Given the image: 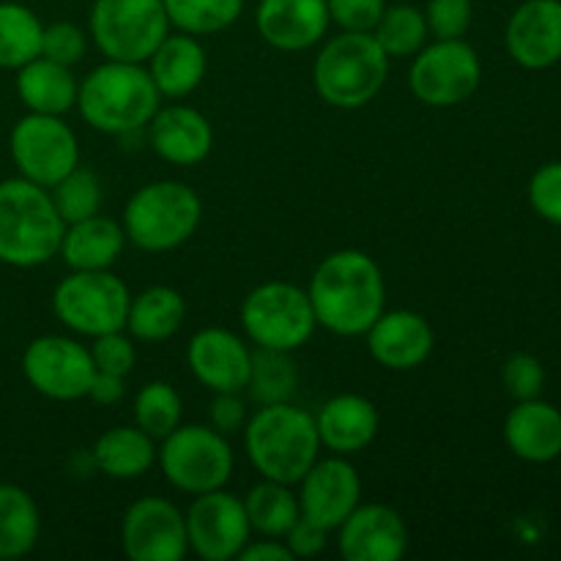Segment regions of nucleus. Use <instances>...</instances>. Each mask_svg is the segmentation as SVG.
I'll use <instances>...</instances> for the list:
<instances>
[{"label": "nucleus", "instance_id": "39448f33", "mask_svg": "<svg viewBox=\"0 0 561 561\" xmlns=\"http://www.w3.org/2000/svg\"><path fill=\"white\" fill-rule=\"evenodd\" d=\"M389 55L373 33L343 31L329 38L312 64L316 93L337 110H359L383 91Z\"/></svg>", "mask_w": 561, "mask_h": 561}, {"label": "nucleus", "instance_id": "9d476101", "mask_svg": "<svg viewBox=\"0 0 561 561\" xmlns=\"http://www.w3.org/2000/svg\"><path fill=\"white\" fill-rule=\"evenodd\" d=\"M131 294L110 268L99 272H71L53 290V312L66 329L82 337L126 329Z\"/></svg>", "mask_w": 561, "mask_h": 561}, {"label": "nucleus", "instance_id": "e433bc0d", "mask_svg": "<svg viewBox=\"0 0 561 561\" xmlns=\"http://www.w3.org/2000/svg\"><path fill=\"white\" fill-rule=\"evenodd\" d=\"M49 195H53L55 208L64 217V222H80V219L93 217V214L102 211L104 190L102 179L93 173L91 168H82L77 164L71 173H66L64 179L55 186H49Z\"/></svg>", "mask_w": 561, "mask_h": 561}, {"label": "nucleus", "instance_id": "9b49d317", "mask_svg": "<svg viewBox=\"0 0 561 561\" xmlns=\"http://www.w3.org/2000/svg\"><path fill=\"white\" fill-rule=\"evenodd\" d=\"M482 80L477 49L463 38H436L414 55L409 88L427 107H455L469 102Z\"/></svg>", "mask_w": 561, "mask_h": 561}, {"label": "nucleus", "instance_id": "1a4fd4ad", "mask_svg": "<svg viewBox=\"0 0 561 561\" xmlns=\"http://www.w3.org/2000/svg\"><path fill=\"white\" fill-rule=\"evenodd\" d=\"M88 31L107 60L146 64L170 33L162 0H93Z\"/></svg>", "mask_w": 561, "mask_h": 561}, {"label": "nucleus", "instance_id": "2f4dec72", "mask_svg": "<svg viewBox=\"0 0 561 561\" xmlns=\"http://www.w3.org/2000/svg\"><path fill=\"white\" fill-rule=\"evenodd\" d=\"M44 25L22 3H0V69H20L42 55Z\"/></svg>", "mask_w": 561, "mask_h": 561}, {"label": "nucleus", "instance_id": "a19ab883", "mask_svg": "<svg viewBox=\"0 0 561 561\" xmlns=\"http://www.w3.org/2000/svg\"><path fill=\"white\" fill-rule=\"evenodd\" d=\"M502 381L515 400H535L546 387V370L531 354H513L502 367Z\"/></svg>", "mask_w": 561, "mask_h": 561}, {"label": "nucleus", "instance_id": "49530a36", "mask_svg": "<svg viewBox=\"0 0 561 561\" xmlns=\"http://www.w3.org/2000/svg\"><path fill=\"white\" fill-rule=\"evenodd\" d=\"M126 394V378L113 376V373H99L93 376L91 389H88V398L99 405H115L121 403Z\"/></svg>", "mask_w": 561, "mask_h": 561}, {"label": "nucleus", "instance_id": "2eb2a0df", "mask_svg": "<svg viewBox=\"0 0 561 561\" xmlns=\"http://www.w3.org/2000/svg\"><path fill=\"white\" fill-rule=\"evenodd\" d=\"M121 546L131 561H181L190 553L184 513L162 496L137 499L121 520Z\"/></svg>", "mask_w": 561, "mask_h": 561}, {"label": "nucleus", "instance_id": "20e7f679", "mask_svg": "<svg viewBox=\"0 0 561 561\" xmlns=\"http://www.w3.org/2000/svg\"><path fill=\"white\" fill-rule=\"evenodd\" d=\"M66 222L55 208L47 186L33 181H0V263L36 268L60 252Z\"/></svg>", "mask_w": 561, "mask_h": 561}, {"label": "nucleus", "instance_id": "72a5a7b5", "mask_svg": "<svg viewBox=\"0 0 561 561\" xmlns=\"http://www.w3.org/2000/svg\"><path fill=\"white\" fill-rule=\"evenodd\" d=\"M373 36L389 58H414L427 44L431 31H427L425 11L409 3H398L383 9L381 20L373 27Z\"/></svg>", "mask_w": 561, "mask_h": 561}, {"label": "nucleus", "instance_id": "c03bdc74", "mask_svg": "<svg viewBox=\"0 0 561 561\" xmlns=\"http://www.w3.org/2000/svg\"><path fill=\"white\" fill-rule=\"evenodd\" d=\"M247 403L241 392H214L211 405H208V425L222 436L244 431L247 425Z\"/></svg>", "mask_w": 561, "mask_h": 561}, {"label": "nucleus", "instance_id": "c85d7f7f", "mask_svg": "<svg viewBox=\"0 0 561 561\" xmlns=\"http://www.w3.org/2000/svg\"><path fill=\"white\" fill-rule=\"evenodd\" d=\"M186 321V301L170 285H151L131 296L129 312H126V332L140 343H164Z\"/></svg>", "mask_w": 561, "mask_h": 561}, {"label": "nucleus", "instance_id": "a211bd4d", "mask_svg": "<svg viewBox=\"0 0 561 561\" xmlns=\"http://www.w3.org/2000/svg\"><path fill=\"white\" fill-rule=\"evenodd\" d=\"M186 365L208 392H244L252 370V351L230 329L206 327L186 345Z\"/></svg>", "mask_w": 561, "mask_h": 561}, {"label": "nucleus", "instance_id": "6ab92c4d", "mask_svg": "<svg viewBox=\"0 0 561 561\" xmlns=\"http://www.w3.org/2000/svg\"><path fill=\"white\" fill-rule=\"evenodd\" d=\"M365 337L373 359L394 373L416 370L436 348V334L427 318L411 310H383Z\"/></svg>", "mask_w": 561, "mask_h": 561}, {"label": "nucleus", "instance_id": "f8f14e48", "mask_svg": "<svg viewBox=\"0 0 561 561\" xmlns=\"http://www.w3.org/2000/svg\"><path fill=\"white\" fill-rule=\"evenodd\" d=\"M9 151L22 179L47 190L80 164V142L60 115L27 113L16 121Z\"/></svg>", "mask_w": 561, "mask_h": 561}, {"label": "nucleus", "instance_id": "4c0bfd02", "mask_svg": "<svg viewBox=\"0 0 561 561\" xmlns=\"http://www.w3.org/2000/svg\"><path fill=\"white\" fill-rule=\"evenodd\" d=\"M88 351H91L93 367H96L99 373H113V376L126 378L135 370L137 351L131 337L126 334V329L99 334V337H93V345Z\"/></svg>", "mask_w": 561, "mask_h": 561}, {"label": "nucleus", "instance_id": "a18cd8bd", "mask_svg": "<svg viewBox=\"0 0 561 561\" xmlns=\"http://www.w3.org/2000/svg\"><path fill=\"white\" fill-rule=\"evenodd\" d=\"M327 542H329V531L321 529L318 524H312V520H307L305 515H301V518L290 526L288 535H285V546L290 548L294 559L318 557L321 551H327Z\"/></svg>", "mask_w": 561, "mask_h": 561}, {"label": "nucleus", "instance_id": "6e6552de", "mask_svg": "<svg viewBox=\"0 0 561 561\" xmlns=\"http://www.w3.org/2000/svg\"><path fill=\"white\" fill-rule=\"evenodd\" d=\"M157 463L175 491L201 496L228 485L236 455L228 436L211 425H179L159 442Z\"/></svg>", "mask_w": 561, "mask_h": 561}, {"label": "nucleus", "instance_id": "393cba45", "mask_svg": "<svg viewBox=\"0 0 561 561\" xmlns=\"http://www.w3.org/2000/svg\"><path fill=\"white\" fill-rule=\"evenodd\" d=\"M148 64L153 85L162 93V99H184L201 88L206 80L208 58L197 36L190 33H168L157 49H153Z\"/></svg>", "mask_w": 561, "mask_h": 561}, {"label": "nucleus", "instance_id": "7ed1b4c3", "mask_svg": "<svg viewBox=\"0 0 561 561\" xmlns=\"http://www.w3.org/2000/svg\"><path fill=\"white\" fill-rule=\"evenodd\" d=\"M75 107L91 129L129 135L146 129L153 113L162 107V93L142 64L104 60L82 77Z\"/></svg>", "mask_w": 561, "mask_h": 561}, {"label": "nucleus", "instance_id": "b1692460", "mask_svg": "<svg viewBox=\"0 0 561 561\" xmlns=\"http://www.w3.org/2000/svg\"><path fill=\"white\" fill-rule=\"evenodd\" d=\"M504 442L526 463H551L561 455V411L540 398L520 400L504 422Z\"/></svg>", "mask_w": 561, "mask_h": 561}, {"label": "nucleus", "instance_id": "412c9836", "mask_svg": "<svg viewBox=\"0 0 561 561\" xmlns=\"http://www.w3.org/2000/svg\"><path fill=\"white\" fill-rule=\"evenodd\" d=\"M507 49L524 69L540 71L561 60V0H526L507 22Z\"/></svg>", "mask_w": 561, "mask_h": 561}, {"label": "nucleus", "instance_id": "f03ea898", "mask_svg": "<svg viewBox=\"0 0 561 561\" xmlns=\"http://www.w3.org/2000/svg\"><path fill=\"white\" fill-rule=\"evenodd\" d=\"M244 449L263 480L299 485L310 466L321 458L316 416L288 403L261 405L244 425Z\"/></svg>", "mask_w": 561, "mask_h": 561}, {"label": "nucleus", "instance_id": "c756f323", "mask_svg": "<svg viewBox=\"0 0 561 561\" xmlns=\"http://www.w3.org/2000/svg\"><path fill=\"white\" fill-rule=\"evenodd\" d=\"M42 515L31 493L20 485L0 482V561L20 559L36 548Z\"/></svg>", "mask_w": 561, "mask_h": 561}, {"label": "nucleus", "instance_id": "473e14b6", "mask_svg": "<svg viewBox=\"0 0 561 561\" xmlns=\"http://www.w3.org/2000/svg\"><path fill=\"white\" fill-rule=\"evenodd\" d=\"M296 383H299V373L288 351H252V370L244 392H250L255 403H288L296 392Z\"/></svg>", "mask_w": 561, "mask_h": 561}, {"label": "nucleus", "instance_id": "aec40b11", "mask_svg": "<svg viewBox=\"0 0 561 561\" xmlns=\"http://www.w3.org/2000/svg\"><path fill=\"white\" fill-rule=\"evenodd\" d=\"M255 25L268 47L301 53L323 42L332 20L327 0H261Z\"/></svg>", "mask_w": 561, "mask_h": 561}, {"label": "nucleus", "instance_id": "5701e85b", "mask_svg": "<svg viewBox=\"0 0 561 561\" xmlns=\"http://www.w3.org/2000/svg\"><path fill=\"white\" fill-rule=\"evenodd\" d=\"M312 416H316L321 447L332 455H343V458L365 453L376 442L378 427H381L376 403L354 392L334 394Z\"/></svg>", "mask_w": 561, "mask_h": 561}, {"label": "nucleus", "instance_id": "4468645a", "mask_svg": "<svg viewBox=\"0 0 561 561\" xmlns=\"http://www.w3.org/2000/svg\"><path fill=\"white\" fill-rule=\"evenodd\" d=\"M184 518L190 551L203 561L239 559L241 548L252 537L244 499L233 496L225 488L195 496Z\"/></svg>", "mask_w": 561, "mask_h": 561}, {"label": "nucleus", "instance_id": "423d86ee", "mask_svg": "<svg viewBox=\"0 0 561 561\" xmlns=\"http://www.w3.org/2000/svg\"><path fill=\"white\" fill-rule=\"evenodd\" d=\"M203 203L184 181H151L129 197L124 208L126 239L142 252H170L195 236Z\"/></svg>", "mask_w": 561, "mask_h": 561}, {"label": "nucleus", "instance_id": "58836bf2", "mask_svg": "<svg viewBox=\"0 0 561 561\" xmlns=\"http://www.w3.org/2000/svg\"><path fill=\"white\" fill-rule=\"evenodd\" d=\"M474 20L471 0H427L425 22L433 38H463Z\"/></svg>", "mask_w": 561, "mask_h": 561}, {"label": "nucleus", "instance_id": "de8ad7c7", "mask_svg": "<svg viewBox=\"0 0 561 561\" xmlns=\"http://www.w3.org/2000/svg\"><path fill=\"white\" fill-rule=\"evenodd\" d=\"M241 561H294V553L285 546V540L263 537V540H250L239 553Z\"/></svg>", "mask_w": 561, "mask_h": 561}, {"label": "nucleus", "instance_id": "7c9ffc66", "mask_svg": "<svg viewBox=\"0 0 561 561\" xmlns=\"http://www.w3.org/2000/svg\"><path fill=\"white\" fill-rule=\"evenodd\" d=\"M244 507L252 531H257L261 537H274V540H285L290 526L301 518L299 493L274 480H261L257 485H252L244 499Z\"/></svg>", "mask_w": 561, "mask_h": 561}, {"label": "nucleus", "instance_id": "a878e982", "mask_svg": "<svg viewBox=\"0 0 561 561\" xmlns=\"http://www.w3.org/2000/svg\"><path fill=\"white\" fill-rule=\"evenodd\" d=\"M126 230L113 217L93 214L80 222L66 225L60 252L71 272H99L113 268V263L124 255Z\"/></svg>", "mask_w": 561, "mask_h": 561}, {"label": "nucleus", "instance_id": "bb28decb", "mask_svg": "<svg viewBox=\"0 0 561 561\" xmlns=\"http://www.w3.org/2000/svg\"><path fill=\"white\" fill-rule=\"evenodd\" d=\"M77 91H80V82L71 75V66L55 64L44 55L16 69V96L25 104L27 113H69L77 104Z\"/></svg>", "mask_w": 561, "mask_h": 561}, {"label": "nucleus", "instance_id": "ea45409f", "mask_svg": "<svg viewBox=\"0 0 561 561\" xmlns=\"http://www.w3.org/2000/svg\"><path fill=\"white\" fill-rule=\"evenodd\" d=\"M88 49V36L75 22H53L44 25L42 33V55L55 64L75 66L80 64Z\"/></svg>", "mask_w": 561, "mask_h": 561}, {"label": "nucleus", "instance_id": "79ce46f5", "mask_svg": "<svg viewBox=\"0 0 561 561\" xmlns=\"http://www.w3.org/2000/svg\"><path fill=\"white\" fill-rule=\"evenodd\" d=\"M531 208L548 222L561 225V162L542 164L529 181Z\"/></svg>", "mask_w": 561, "mask_h": 561}, {"label": "nucleus", "instance_id": "4be33fe9", "mask_svg": "<svg viewBox=\"0 0 561 561\" xmlns=\"http://www.w3.org/2000/svg\"><path fill=\"white\" fill-rule=\"evenodd\" d=\"M148 142L159 159L179 168L206 162L214 148V126L190 104H168L148 121Z\"/></svg>", "mask_w": 561, "mask_h": 561}, {"label": "nucleus", "instance_id": "37998d69", "mask_svg": "<svg viewBox=\"0 0 561 561\" xmlns=\"http://www.w3.org/2000/svg\"><path fill=\"white\" fill-rule=\"evenodd\" d=\"M329 20L343 31L373 33L381 20L387 0H327Z\"/></svg>", "mask_w": 561, "mask_h": 561}, {"label": "nucleus", "instance_id": "f257e3e1", "mask_svg": "<svg viewBox=\"0 0 561 561\" xmlns=\"http://www.w3.org/2000/svg\"><path fill=\"white\" fill-rule=\"evenodd\" d=\"M312 310L318 327L340 337H362L387 310V279L381 266L362 250H337L312 272Z\"/></svg>", "mask_w": 561, "mask_h": 561}, {"label": "nucleus", "instance_id": "cd10ccee", "mask_svg": "<svg viewBox=\"0 0 561 561\" xmlns=\"http://www.w3.org/2000/svg\"><path fill=\"white\" fill-rule=\"evenodd\" d=\"M91 455L110 480H140L157 463V442L137 425H118L96 438Z\"/></svg>", "mask_w": 561, "mask_h": 561}, {"label": "nucleus", "instance_id": "dca6fc26", "mask_svg": "<svg viewBox=\"0 0 561 561\" xmlns=\"http://www.w3.org/2000/svg\"><path fill=\"white\" fill-rule=\"evenodd\" d=\"M301 515L321 529L334 531L362 504V477L348 458H318L299 480Z\"/></svg>", "mask_w": 561, "mask_h": 561}, {"label": "nucleus", "instance_id": "f3484780", "mask_svg": "<svg viewBox=\"0 0 561 561\" xmlns=\"http://www.w3.org/2000/svg\"><path fill=\"white\" fill-rule=\"evenodd\" d=\"M334 531L345 561H400L409 551V526L387 504H359Z\"/></svg>", "mask_w": 561, "mask_h": 561}, {"label": "nucleus", "instance_id": "f704fd0d", "mask_svg": "<svg viewBox=\"0 0 561 561\" xmlns=\"http://www.w3.org/2000/svg\"><path fill=\"white\" fill-rule=\"evenodd\" d=\"M170 25L190 36H214L233 25L244 0H162Z\"/></svg>", "mask_w": 561, "mask_h": 561}, {"label": "nucleus", "instance_id": "c9c22d12", "mask_svg": "<svg viewBox=\"0 0 561 561\" xmlns=\"http://www.w3.org/2000/svg\"><path fill=\"white\" fill-rule=\"evenodd\" d=\"M135 425L146 431L153 442H162L164 436L181 425L184 416V400L179 389L168 381H151L135 394Z\"/></svg>", "mask_w": 561, "mask_h": 561}, {"label": "nucleus", "instance_id": "0eeeda50", "mask_svg": "<svg viewBox=\"0 0 561 561\" xmlns=\"http://www.w3.org/2000/svg\"><path fill=\"white\" fill-rule=\"evenodd\" d=\"M241 327L257 348L294 354L310 343L318 321L307 288L285 279H268L241 301Z\"/></svg>", "mask_w": 561, "mask_h": 561}, {"label": "nucleus", "instance_id": "ddd939ff", "mask_svg": "<svg viewBox=\"0 0 561 561\" xmlns=\"http://www.w3.org/2000/svg\"><path fill=\"white\" fill-rule=\"evenodd\" d=\"M22 373L33 392L58 403H75L88 398L96 367L91 351L75 337L64 334H44L27 343L22 354Z\"/></svg>", "mask_w": 561, "mask_h": 561}]
</instances>
